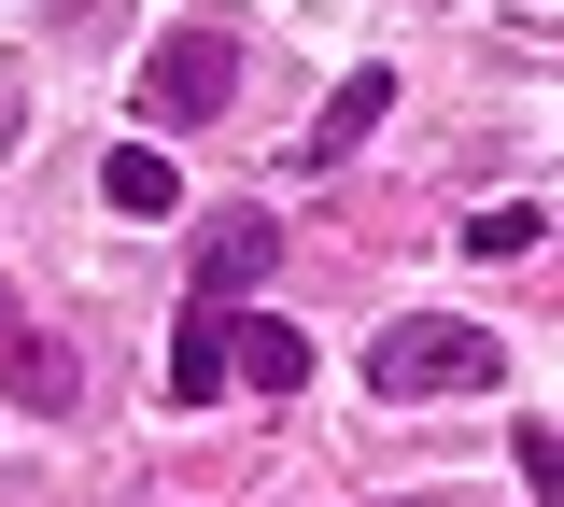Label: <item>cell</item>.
Instances as JSON below:
<instances>
[{
  "label": "cell",
  "mask_w": 564,
  "mask_h": 507,
  "mask_svg": "<svg viewBox=\"0 0 564 507\" xmlns=\"http://www.w3.org/2000/svg\"><path fill=\"white\" fill-rule=\"evenodd\" d=\"M508 381V339L466 324V310H410V324H381V353H367V395L381 409H410V395H480Z\"/></svg>",
  "instance_id": "obj_1"
},
{
  "label": "cell",
  "mask_w": 564,
  "mask_h": 507,
  "mask_svg": "<svg viewBox=\"0 0 564 507\" xmlns=\"http://www.w3.org/2000/svg\"><path fill=\"white\" fill-rule=\"evenodd\" d=\"M141 128H170V142H184V128H212V113H226V99H240V29H226V14H184V29H155V57H141Z\"/></svg>",
  "instance_id": "obj_2"
},
{
  "label": "cell",
  "mask_w": 564,
  "mask_h": 507,
  "mask_svg": "<svg viewBox=\"0 0 564 507\" xmlns=\"http://www.w3.org/2000/svg\"><path fill=\"white\" fill-rule=\"evenodd\" d=\"M269 268H282V212H212L198 225V310H240Z\"/></svg>",
  "instance_id": "obj_3"
},
{
  "label": "cell",
  "mask_w": 564,
  "mask_h": 507,
  "mask_svg": "<svg viewBox=\"0 0 564 507\" xmlns=\"http://www.w3.org/2000/svg\"><path fill=\"white\" fill-rule=\"evenodd\" d=\"M0 395H14L29 423H70V395H85V366H70L57 339H29V324H14V339H0Z\"/></svg>",
  "instance_id": "obj_4"
},
{
  "label": "cell",
  "mask_w": 564,
  "mask_h": 507,
  "mask_svg": "<svg viewBox=\"0 0 564 507\" xmlns=\"http://www.w3.org/2000/svg\"><path fill=\"white\" fill-rule=\"evenodd\" d=\"M381 113H395V71H339V99H325V113H311V142H296V169H339V155L367 142V128H381Z\"/></svg>",
  "instance_id": "obj_5"
},
{
  "label": "cell",
  "mask_w": 564,
  "mask_h": 507,
  "mask_svg": "<svg viewBox=\"0 0 564 507\" xmlns=\"http://www.w3.org/2000/svg\"><path fill=\"white\" fill-rule=\"evenodd\" d=\"M226 366H254V395H311V339H296L282 310H240V339H226Z\"/></svg>",
  "instance_id": "obj_6"
},
{
  "label": "cell",
  "mask_w": 564,
  "mask_h": 507,
  "mask_svg": "<svg viewBox=\"0 0 564 507\" xmlns=\"http://www.w3.org/2000/svg\"><path fill=\"white\" fill-rule=\"evenodd\" d=\"M170 395H184V409L226 395V310H184V324H170Z\"/></svg>",
  "instance_id": "obj_7"
},
{
  "label": "cell",
  "mask_w": 564,
  "mask_h": 507,
  "mask_svg": "<svg viewBox=\"0 0 564 507\" xmlns=\"http://www.w3.org/2000/svg\"><path fill=\"white\" fill-rule=\"evenodd\" d=\"M99 198H113V212H141V225H155V212H170V198H184V184H170V155H155V142H128V155H113V169H99Z\"/></svg>",
  "instance_id": "obj_8"
},
{
  "label": "cell",
  "mask_w": 564,
  "mask_h": 507,
  "mask_svg": "<svg viewBox=\"0 0 564 507\" xmlns=\"http://www.w3.org/2000/svg\"><path fill=\"white\" fill-rule=\"evenodd\" d=\"M551 240V212L536 198H508V212H466V254H536Z\"/></svg>",
  "instance_id": "obj_9"
},
{
  "label": "cell",
  "mask_w": 564,
  "mask_h": 507,
  "mask_svg": "<svg viewBox=\"0 0 564 507\" xmlns=\"http://www.w3.org/2000/svg\"><path fill=\"white\" fill-rule=\"evenodd\" d=\"M14 324H29V310H14V283H0V339H14Z\"/></svg>",
  "instance_id": "obj_10"
},
{
  "label": "cell",
  "mask_w": 564,
  "mask_h": 507,
  "mask_svg": "<svg viewBox=\"0 0 564 507\" xmlns=\"http://www.w3.org/2000/svg\"><path fill=\"white\" fill-rule=\"evenodd\" d=\"M410 507H437V494H410Z\"/></svg>",
  "instance_id": "obj_11"
}]
</instances>
